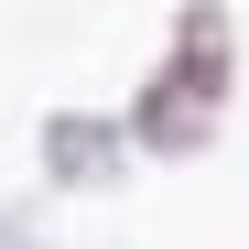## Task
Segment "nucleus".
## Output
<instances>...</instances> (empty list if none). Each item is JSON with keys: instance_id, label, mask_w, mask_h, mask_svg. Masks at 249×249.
Listing matches in <instances>:
<instances>
[{"instance_id": "1", "label": "nucleus", "mask_w": 249, "mask_h": 249, "mask_svg": "<svg viewBox=\"0 0 249 249\" xmlns=\"http://www.w3.org/2000/svg\"><path fill=\"white\" fill-rule=\"evenodd\" d=\"M44 152H54V184H98L108 174V130H87V119H54Z\"/></svg>"}]
</instances>
